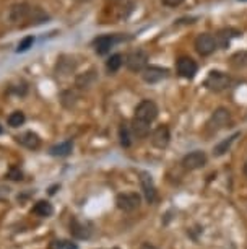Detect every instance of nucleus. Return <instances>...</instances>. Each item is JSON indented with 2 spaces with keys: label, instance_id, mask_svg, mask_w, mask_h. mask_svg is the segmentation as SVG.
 <instances>
[{
  "label": "nucleus",
  "instance_id": "21",
  "mask_svg": "<svg viewBox=\"0 0 247 249\" xmlns=\"http://www.w3.org/2000/svg\"><path fill=\"white\" fill-rule=\"evenodd\" d=\"M8 125L10 127H20V125L25 124V121H26V117H25V112H21V111H13L10 116H8Z\"/></svg>",
  "mask_w": 247,
  "mask_h": 249
},
{
  "label": "nucleus",
  "instance_id": "8",
  "mask_svg": "<svg viewBox=\"0 0 247 249\" xmlns=\"http://www.w3.org/2000/svg\"><path fill=\"white\" fill-rule=\"evenodd\" d=\"M176 69H178V73L182 78H194L195 73H197V70H198V65H197V62H195L192 57H187V55H184V57L178 59Z\"/></svg>",
  "mask_w": 247,
  "mask_h": 249
},
{
  "label": "nucleus",
  "instance_id": "13",
  "mask_svg": "<svg viewBox=\"0 0 247 249\" xmlns=\"http://www.w3.org/2000/svg\"><path fill=\"white\" fill-rule=\"evenodd\" d=\"M140 182H142V189L143 194H145V199L148 204H153L156 200V187L153 184V179L150 175L147 173H142V178H140Z\"/></svg>",
  "mask_w": 247,
  "mask_h": 249
},
{
  "label": "nucleus",
  "instance_id": "20",
  "mask_svg": "<svg viewBox=\"0 0 247 249\" xmlns=\"http://www.w3.org/2000/svg\"><path fill=\"white\" fill-rule=\"evenodd\" d=\"M124 62V57L120 54H113L109 57V60L106 62V69H108V72L111 73H114V72H117V70L120 69V65H122Z\"/></svg>",
  "mask_w": 247,
  "mask_h": 249
},
{
  "label": "nucleus",
  "instance_id": "2",
  "mask_svg": "<svg viewBox=\"0 0 247 249\" xmlns=\"http://www.w3.org/2000/svg\"><path fill=\"white\" fill-rule=\"evenodd\" d=\"M115 204H117V209H120L122 212L130 213L138 210L140 204H142V197L137 192H124V194H119L115 197Z\"/></svg>",
  "mask_w": 247,
  "mask_h": 249
},
{
  "label": "nucleus",
  "instance_id": "25",
  "mask_svg": "<svg viewBox=\"0 0 247 249\" xmlns=\"http://www.w3.org/2000/svg\"><path fill=\"white\" fill-rule=\"evenodd\" d=\"M182 2L184 0H163V3H165L166 7H179Z\"/></svg>",
  "mask_w": 247,
  "mask_h": 249
},
{
  "label": "nucleus",
  "instance_id": "7",
  "mask_svg": "<svg viewBox=\"0 0 247 249\" xmlns=\"http://www.w3.org/2000/svg\"><path fill=\"white\" fill-rule=\"evenodd\" d=\"M205 164H207V155H205V152H200V150L187 153L182 160V166L189 171L200 170Z\"/></svg>",
  "mask_w": 247,
  "mask_h": 249
},
{
  "label": "nucleus",
  "instance_id": "23",
  "mask_svg": "<svg viewBox=\"0 0 247 249\" xmlns=\"http://www.w3.org/2000/svg\"><path fill=\"white\" fill-rule=\"evenodd\" d=\"M33 43H34V37L33 36L23 37V39L20 41V44H18V48H16V53H26L28 49L33 48Z\"/></svg>",
  "mask_w": 247,
  "mask_h": 249
},
{
  "label": "nucleus",
  "instance_id": "28",
  "mask_svg": "<svg viewBox=\"0 0 247 249\" xmlns=\"http://www.w3.org/2000/svg\"><path fill=\"white\" fill-rule=\"evenodd\" d=\"M239 2H247V0H239Z\"/></svg>",
  "mask_w": 247,
  "mask_h": 249
},
{
  "label": "nucleus",
  "instance_id": "4",
  "mask_svg": "<svg viewBox=\"0 0 247 249\" xmlns=\"http://www.w3.org/2000/svg\"><path fill=\"white\" fill-rule=\"evenodd\" d=\"M147 64H148V54L142 49L132 51L125 57V65H127L130 72H143L147 69Z\"/></svg>",
  "mask_w": 247,
  "mask_h": 249
},
{
  "label": "nucleus",
  "instance_id": "26",
  "mask_svg": "<svg viewBox=\"0 0 247 249\" xmlns=\"http://www.w3.org/2000/svg\"><path fill=\"white\" fill-rule=\"evenodd\" d=\"M244 175L247 176V161H246V164H244Z\"/></svg>",
  "mask_w": 247,
  "mask_h": 249
},
{
  "label": "nucleus",
  "instance_id": "14",
  "mask_svg": "<svg viewBox=\"0 0 247 249\" xmlns=\"http://www.w3.org/2000/svg\"><path fill=\"white\" fill-rule=\"evenodd\" d=\"M18 143L23 145V147L30 148V150H38L41 147V139L38 137V134L31 132V130H28V132L18 135L16 137Z\"/></svg>",
  "mask_w": 247,
  "mask_h": 249
},
{
  "label": "nucleus",
  "instance_id": "15",
  "mask_svg": "<svg viewBox=\"0 0 247 249\" xmlns=\"http://www.w3.org/2000/svg\"><path fill=\"white\" fill-rule=\"evenodd\" d=\"M70 233H72V236L77 239H86V238H90L91 230H88L85 223H82V222H78L77 218H73L72 222H70Z\"/></svg>",
  "mask_w": 247,
  "mask_h": 249
},
{
  "label": "nucleus",
  "instance_id": "3",
  "mask_svg": "<svg viewBox=\"0 0 247 249\" xmlns=\"http://www.w3.org/2000/svg\"><path fill=\"white\" fill-rule=\"evenodd\" d=\"M230 124H231V112L226 107H220V109H216L212 114V117H210L207 127L210 132H218L220 129L226 127Z\"/></svg>",
  "mask_w": 247,
  "mask_h": 249
},
{
  "label": "nucleus",
  "instance_id": "27",
  "mask_svg": "<svg viewBox=\"0 0 247 249\" xmlns=\"http://www.w3.org/2000/svg\"><path fill=\"white\" fill-rule=\"evenodd\" d=\"M0 134H2V125H0Z\"/></svg>",
  "mask_w": 247,
  "mask_h": 249
},
{
  "label": "nucleus",
  "instance_id": "5",
  "mask_svg": "<svg viewBox=\"0 0 247 249\" xmlns=\"http://www.w3.org/2000/svg\"><path fill=\"white\" fill-rule=\"evenodd\" d=\"M230 85V77L225 72H218V70H213V72L208 73V77L205 78V87L208 88L210 91H221Z\"/></svg>",
  "mask_w": 247,
  "mask_h": 249
},
{
  "label": "nucleus",
  "instance_id": "18",
  "mask_svg": "<svg viewBox=\"0 0 247 249\" xmlns=\"http://www.w3.org/2000/svg\"><path fill=\"white\" fill-rule=\"evenodd\" d=\"M239 137V132H236L234 135H231V137H228L226 140H223V142H220L216 145L215 148H213V155H216V157H221V155H225L228 150L231 148V145H232V142Z\"/></svg>",
  "mask_w": 247,
  "mask_h": 249
},
{
  "label": "nucleus",
  "instance_id": "11",
  "mask_svg": "<svg viewBox=\"0 0 247 249\" xmlns=\"http://www.w3.org/2000/svg\"><path fill=\"white\" fill-rule=\"evenodd\" d=\"M142 77L147 83H158L161 82L163 78L167 77V69H161V67H155V65H150L142 72Z\"/></svg>",
  "mask_w": 247,
  "mask_h": 249
},
{
  "label": "nucleus",
  "instance_id": "19",
  "mask_svg": "<svg viewBox=\"0 0 247 249\" xmlns=\"http://www.w3.org/2000/svg\"><path fill=\"white\" fill-rule=\"evenodd\" d=\"M132 132L140 139L147 137V135L150 134V124H145V122H142V121L133 119L132 121Z\"/></svg>",
  "mask_w": 247,
  "mask_h": 249
},
{
  "label": "nucleus",
  "instance_id": "24",
  "mask_svg": "<svg viewBox=\"0 0 247 249\" xmlns=\"http://www.w3.org/2000/svg\"><path fill=\"white\" fill-rule=\"evenodd\" d=\"M8 178L13 181H20V179H23V173L18 170V168H12V170L8 171Z\"/></svg>",
  "mask_w": 247,
  "mask_h": 249
},
{
  "label": "nucleus",
  "instance_id": "6",
  "mask_svg": "<svg viewBox=\"0 0 247 249\" xmlns=\"http://www.w3.org/2000/svg\"><path fill=\"white\" fill-rule=\"evenodd\" d=\"M218 46V41L215 39V36L208 35V33H203V35H198L197 39H195V51L200 55H210L215 53Z\"/></svg>",
  "mask_w": 247,
  "mask_h": 249
},
{
  "label": "nucleus",
  "instance_id": "22",
  "mask_svg": "<svg viewBox=\"0 0 247 249\" xmlns=\"http://www.w3.org/2000/svg\"><path fill=\"white\" fill-rule=\"evenodd\" d=\"M119 139H120V145L122 147H130V143H132V140H130V130L129 127L125 124L120 125V129H119Z\"/></svg>",
  "mask_w": 247,
  "mask_h": 249
},
{
  "label": "nucleus",
  "instance_id": "12",
  "mask_svg": "<svg viewBox=\"0 0 247 249\" xmlns=\"http://www.w3.org/2000/svg\"><path fill=\"white\" fill-rule=\"evenodd\" d=\"M33 8L28 5V3H18V5H13L10 8V13H8V18H10L12 23H20L28 20Z\"/></svg>",
  "mask_w": 247,
  "mask_h": 249
},
{
  "label": "nucleus",
  "instance_id": "17",
  "mask_svg": "<svg viewBox=\"0 0 247 249\" xmlns=\"http://www.w3.org/2000/svg\"><path fill=\"white\" fill-rule=\"evenodd\" d=\"M33 213L38 217H50L54 213V207L48 200H38L33 207Z\"/></svg>",
  "mask_w": 247,
  "mask_h": 249
},
{
  "label": "nucleus",
  "instance_id": "16",
  "mask_svg": "<svg viewBox=\"0 0 247 249\" xmlns=\"http://www.w3.org/2000/svg\"><path fill=\"white\" fill-rule=\"evenodd\" d=\"M72 150H73V143L70 140H65V142H60L57 145H54V147H50L49 153L52 157H67V155L72 153Z\"/></svg>",
  "mask_w": 247,
  "mask_h": 249
},
{
  "label": "nucleus",
  "instance_id": "9",
  "mask_svg": "<svg viewBox=\"0 0 247 249\" xmlns=\"http://www.w3.org/2000/svg\"><path fill=\"white\" fill-rule=\"evenodd\" d=\"M169 140H171V134H169V129H167L166 125H160V127H156L151 132V143H153V147L166 148L167 145H169Z\"/></svg>",
  "mask_w": 247,
  "mask_h": 249
},
{
  "label": "nucleus",
  "instance_id": "1",
  "mask_svg": "<svg viewBox=\"0 0 247 249\" xmlns=\"http://www.w3.org/2000/svg\"><path fill=\"white\" fill-rule=\"evenodd\" d=\"M156 117H158V106L150 100H143L137 107H135L133 119L142 121V122H145V124H151Z\"/></svg>",
  "mask_w": 247,
  "mask_h": 249
},
{
  "label": "nucleus",
  "instance_id": "10",
  "mask_svg": "<svg viewBox=\"0 0 247 249\" xmlns=\"http://www.w3.org/2000/svg\"><path fill=\"white\" fill-rule=\"evenodd\" d=\"M119 41V37L117 36H113V35H106V36H99V37H96L95 39V43H93V46H95V51H96V54H99V55H104V54H108L111 48L117 43Z\"/></svg>",
  "mask_w": 247,
  "mask_h": 249
}]
</instances>
